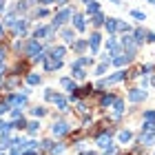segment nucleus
<instances>
[{"instance_id":"7c9ffc66","label":"nucleus","mask_w":155,"mask_h":155,"mask_svg":"<svg viewBox=\"0 0 155 155\" xmlns=\"http://www.w3.org/2000/svg\"><path fill=\"white\" fill-rule=\"evenodd\" d=\"M144 38H146L144 29H135V31H133V40H135L137 45H140V42H144Z\"/></svg>"},{"instance_id":"cd10ccee","label":"nucleus","mask_w":155,"mask_h":155,"mask_svg":"<svg viewBox=\"0 0 155 155\" xmlns=\"http://www.w3.org/2000/svg\"><path fill=\"white\" fill-rule=\"evenodd\" d=\"M91 22H93L95 27H102L104 22H107V18H104L102 13H95V16H91Z\"/></svg>"},{"instance_id":"473e14b6","label":"nucleus","mask_w":155,"mask_h":155,"mask_svg":"<svg viewBox=\"0 0 155 155\" xmlns=\"http://www.w3.org/2000/svg\"><path fill=\"white\" fill-rule=\"evenodd\" d=\"M87 47H89V40H75V42H73V49H75V51H84Z\"/></svg>"},{"instance_id":"a211bd4d","label":"nucleus","mask_w":155,"mask_h":155,"mask_svg":"<svg viewBox=\"0 0 155 155\" xmlns=\"http://www.w3.org/2000/svg\"><path fill=\"white\" fill-rule=\"evenodd\" d=\"M91 62H93V58H91V55H82V58H75V60H73L71 67H82V69H84V67H89Z\"/></svg>"},{"instance_id":"e2e57ef3","label":"nucleus","mask_w":155,"mask_h":155,"mask_svg":"<svg viewBox=\"0 0 155 155\" xmlns=\"http://www.w3.org/2000/svg\"><path fill=\"white\" fill-rule=\"evenodd\" d=\"M149 2H153V5H155V0H149Z\"/></svg>"},{"instance_id":"13d9d810","label":"nucleus","mask_w":155,"mask_h":155,"mask_svg":"<svg viewBox=\"0 0 155 155\" xmlns=\"http://www.w3.org/2000/svg\"><path fill=\"white\" fill-rule=\"evenodd\" d=\"M109 2H113V5H120V0H109Z\"/></svg>"},{"instance_id":"09e8293b","label":"nucleus","mask_w":155,"mask_h":155,"mask_svg":"<svg viewBox=\"0 0 155 155\" xmlns=\"http://www.w3.org/2000/svg\"><path fill=\"white\" fill-rule=\"evenodd\" d=\"M140 84H142V87L146 89V84H149V78H146V75H142V78H140Z\"/></svg>"},{"instance_id":"39448f33","label":"nucleus","mask_w":155,"mask_h":155,"mask_svg":"<svg viewBox=\"0 0 155 155\" xmlns=\"http://www.w3.org/2000/svg\"><path fill=\"white\" fill-rule=\"evenodd\" d=\"M25 51H27V55H29V58H33V60H36L40 53H45V51H42V45H40L38 40H31L29 45H27Z\"/></svg>"},{"instance_id":"5fc2aeb1","label":"nucleus","mask_w":155,"mask_h":155,"mask_svg":"<svg viewBox=\"0 0 155 155\" xmlns=\"http://www.w3.org/2000/svg\"><path fill=\"white\" fill-rule=\"evenodd\" d=\"M5 11V0H0V13Z\"/></svg>"},{"instance_id":"49530a36","label":"nucleus","mask_w":155,"mask_h":155,"mask_svg":"<svg viewBox=\"0 0 155 155\" xmlns=\"http://www.w3.org/2000/svg\"><path fill=\"white\" fill-rule=\"evenodd\" d=\"M78 111H80V113H87V104H84V102H78Z\"/></svg>"},{"instance_id":"58836bf2","label":"nucleus","mask_w":155,"mask_h":155,"mask_svg":"<svg viewBox=\"0 0 155 155\" xmlns=\"http://www.w3.org/2000/svg\"><path fill=\"white\" fill-rule=\"evenodd\" d=\"M144 120H149V122H155V109H149L144 113Z\"/></svg>"},{"instance_id":"f8f14e48","label":"nucleus","mask_w":155,"mask_h":155,"mask_svg":"<svg viewBox=\"0 0 155 155\" xmlns=\"http://www.w3.org/2000/svg\"><path fill=\"white\" fill-rule=\"evenodd\" d=\"M13 33H16V36H25V33H27V20L25 18H18L16 20V25H13Z\"/></svg>"},{"instance_id":"a19ab883","label":"nucleus","mask_w":155,"mask_h":155,"mask_svg":"<svg viewBox=\"0 0 155 155\" xmlns=\"http://www.w3.org/2000/svg\"><path fill=\"white\" fill-rule=\"evenodd\" d=\"M51 153H53V155H60V153H64V144H58V146H53V149H51Z\"/></svg>"},{"instance_id":"6e6552de","label":"nucleus","mask_w":155,"mask_h":155,"mask_svg":"<svg viewBox=\"0 0 155 155\" xmlns=\"http://www.w3.org/2000/svg\"><path fill=\"white\" fill-rule=\"evenodd\" d=\"M100 42H102V36H100V33H91V38H89L91 55H95V53H97V49H100Z\"/></svg>"},{"instance_id":"c85d7f7f","label":"nucleus","mask_w":155,"mask_h":155,"mask_svg":"<svg viewBox=\"0 0 155 155\" xmlns=\"http://www.w3.org/2000/svg\"><path fill=\"white\" fill-rule=\"evenodd\" d=\"M27 131H29L31 135H36V133L40 131V122H38V120H33V122H29V124H27Z\"/></svg>"},{"instance_id":"052dcab7","label":"nucleus","mask_w":155,"mask_h":155,"mask_svg":"<svg viewBox=\"0 0 155 155\" xmlns=\"http://www.w3.org/2000/svg\"><path fill=\"white\" fill-rule=\"evenodd\" d=\"M0 33H2V22H0Z\"/></svg>"},{"instance_id":"9d476101","label":"nucleus","mask_w":155,"mask_h":155,"mask_svg":"<svg viewBox=\"0 0 155 155\" xmlns=\"http://www.w3.org/2000/svg\"><path fill=\"white\" fill-rule=\"evenodd\" d=\"M107 53L111 55V60H113L115 55H120V45H117L115 38H109V42H107Z\"/></svg>"},{"instance_id":"bb28decb","label":"nucleus","mask_w":155,"mask_h":155,"mask_svg":"<svg viewBox=\"0 0 155 155\" xmlns=\"http://www.w3.org/2000/svg\"><path fill=\"white\" fill-rule=\"evenodd\" d=\"M40 82H42V78L38 73H29L27 75V84H31V87H36V84H40Z\"/></svg>"},{"instance_id":"4468645a","label":"nucleus","mask_w":155,"mask_h":155,"mask_svg":"<svg viewBox=\"0 0 155 155\" xmlns=\"http://www.w3.org/2000/svg\"><path fill=\"white\" fill-rule=\"evenodd\" d=\"M60 84H62V87H64L67 91H71V95H75V93H78V84L71 80V78H62Z\"/></svg>"},{"instance_id":"864d4df0","label":"nucleus","mask_w":155,"mask_h":155,"mask_svg":"<svg viewBox=\"0 0 155 155\" xmlns=\"http://www.w3.org/2000/svg\"><path fill=\"white\" fill-rule=\"evenodd\" d=\"M55 5H60V7H64V5H67V0H55Z\"/></svg>"},{"instance_id":"f257e3e1","label":"nucleus","mask_w":155,"mask_h":155,"mask_svg":"<svg viewBox=\"0 0 155 155\" xmlns=\"http://www.w3.org/2000/svg\"><path fill=\"white\" fill-rule=\"evenodd\" d=\"M69 18H73V11L69 9V7H62V9H60V11H58V13L53 16V22H51V27H55V29H60V27L64 25Z\"/></svg>"},{"instance_id":"20e7f679","label":"nucleus","mask_w":155,"mask_h":155,"mask_svg":"<svg viewBox=\"0 0 155 155\" xmlns=\"http://www.w3.org/2000/svg\"><path fill=\"white\" fill-rule=\"evenodd\" d=\"M7 102H9L11 109H22L27 104V93H13V95L7 97Z\"/></svg>"},{"instance_id":"e433bc0d","label":"nucleus","mask_w":155,"mask_h":155,"mask_svg":"<svg viewBox=\"0 0 155 155\" xmlns=\"http://www.w3.org/2000/svg\"><path fill=\"white\" fill-rule=\"evenodd\" d=\"M11 131V122H5V120H0V133H9Z\"/></svg>"},{"instance_id":"603ef678","label":"nucleus","mask_w":155,"mask_h":155,"mask_svg":"<svg viewBox=\"0 0 155 155\" xmlns=\"http://www.w3.org/2000/svg\"><path fill=\"white\" fill-rule=\"evenodd\" d=\"M2 75H5V67L0 64V82H2Z\"/></svg>"},{"instance_id":"3c124183","label":"nucleus","mask_w":155,"mask_h":155,"mask_svg":"<svg viewBox=\"0 0 155 155\" xmlns=\"http://www.w3.org/2000/svg\"><path fill=\"white\" fill-rule=\"evenodd\" d=\"M47 13H49L47 9H38V18H45V16H47Z\"/></svg>"},{"instance_id":"4c0bfd02","label":"nucleus","mask_w":155,"mask_h":155,"mask_svg":"<svg viewBox=\"0 0 155 155\" xmlns=\"http://www.w3.org/2000/svg\"><path fill=\"white\" fill-rule=\"evenodd\" d=\"M9 109H11V107H9V102H7V100H0V115L7 113Z\"/></svg>"},{"instance_id":"0e129e2a","label":"nucleus","mask_w":155,"mask_h":155,"mask_svg":"<svg viewBox=\"0 0 155 155\" xmlns=\"http://www.w3.org/2000/svg\"><path fill=\"white\" fill-rule=\"evenodd\" d=\"M0 155H5V153H2V151H0Z\"/></svg>"},{"instance_id":"aec40b11","label":"nucleus","mask_w":155,"mask_h":155,"mask_svg":"<svg viewBox=\"0 0 155 155\" xmlns=\"http://www.w3.org/2000/svg\"><path fill=\"white\" fill-rule=\"evenodd\" d=\"M53 104H55L60 111H67V107H69L67 97H62V95H58V93H55V97H53Z\"/></svg>"},{"instance_id":"4be33fe9","label":"nucleus","mask_w":155,"mask_h":155,"mask_svg":"<svg viewBox=\"0 0 155 155\" xmlns=\"http://www.w3.org/2000/svg\"><path fill=\"white\" fill-rule=\"evenodd\" d=\"M142 144L144 146H153L155 144V131L153 133H142Z\"/></svg>"},{"instance_id":"ea45409f","label":"nucleus","mask_w":155,"mask_h":155,"mask_svg":"<svg viewBox=\"0 0 155 155\" xmlns=\"http://www.w3.org/2000/svg\"><path fill=\"white\" fill-rule=\"evenodd\" d=\"M107 69H109V62H102V64H100V67L95 69V73H97V75H102L104 71H107Z\"/></svg>"},{"instance_id":"37998d69","label":"nucleus","mask_w":155,"mask_h":155,"mask_svg":"<svg viewBox=\"0 0 155 155\" xmlns=\"http://www.w3.org/2000/svg\"><path fill=\"white\" fill-rule=\"evenodd\" d=\"M13 11H20V13H22V11H27V2H18Z\"/></svg>"},{"instance_id":"2f4dec72","label":"nucleus","mask_w":155,"mask_h":155,"mask_svg":"<svg viewBox=\"0 0 155 155\" xmlns=\"http://www.w3.org/2000/svg\"><path fill=\"white\" fill-rule=\"evenodd\" d=\"M27 124L29 122H25V117H18V120L11 122V129H27Z\"/></svg>"},{"instance_id":"680f3d73","label":"nucleus","mask_w":155,"mask_h":155,"mask_svg":"<svg viewBox=\"0 0 155 155\" xmlns=\"http://www.w3.org/2000/svg\"><path fill=\"white\" fill-rule=\"evenodd\" d=\"M151 82H153V87H155V78H153V80H151Z\"/></svg>"},{"instance_id":"4d7b16f0","label":"nucleus","mask_w":155,"mask_h":155,"mask_svg":"<svg viewBox=\"0 0 155 155\" xmlns=\"http://www.w3.org/2000/svg\"><path fill=\"white\" fill-rule=\"evenodd\" d=\"M2 58H5V51H2V49H0V62H2Z\"/></svg>"},{"instance_id":"412c9836","label":"nucleus","mask_w":155,"mask_h":155,"mask_svg":"<svg viewBox=\"0 0 155 155\" xmlns=\"http://www.w3.org/2000/svg\"><path fill=\"white\" fill-rule=\"evenodd\" d=\"M71 78H75V80H84V78H87V71H84L82 67H71Z\"/></svg>"},{"instance_id":"0eeeda50","label":"nucleus","mask_w":155,"mask_h":155,"mask_svg":"<svg viewBox=\"0 0 155 155\" xmlns=\"http://www.w3.org/2000/svg\"><path fill=\"white\" fill-rule=\"evenodd\" d=\"M111 135H113V131L100 133V135H97V146H100V149H104V151H109V149H111Z\"/></svg>"},{"instance_id":"5701e85b","label":"nucleus","mask_w":155,"mask_h":155,"mask_svg":"<svg viewBox=\"0 0 155 155\" xmlns=\"http://www.w3.org/2000/svg\"><path fill=\"white\" fill-rule=\"evenodd\" d=\"M13 140L9 137V133H2V137H0V151H5V149H9Z\"/></svg>"},{"instance_id":"423d86ee","label":"nucleus","mask_w":155,"mask_h":155,"mask_svg":"<svg viewBox=\"0 0 155 155\" xmlns=\"http://www.w3.org/2000/svg\"><path fill=\"white\" fill-rule=\"evenodd\" d=\"M71 131V126H69L67 122H53V126H51V133L55 137H62V135H67V133Z\"/></svg>"},{"instance_id":"2eb2a0df","label":"nucleus","mask_w":155,"mask_h":155,"mask_svg":"<svg viewBox=\"0 0 155 155\" xmlns=\"http://www.w3.org/2000/svg\"><path fill=\"white\" fill-rule=\"evenodd\" d=\"M104 27H107L109 33H115V31H120V20H117V18H107Z\"/></svg>"},{"instance_id":"393cba45","label":"nucleus","mask_w":155,"mask_h":155,"mask_svg":"<svg viewBox=\"0 0 155 155\" xmlns=\"http://www.w3.org/2000/svg\"><path fill=\"white\" fill-rule=\"evenodd\" d=\"M62 40L67 42V45H73L75 38H73V31L71 29H62Z\"/></svg>"},{"instance_id":"c756f323","label":"nucleus","mask_w":155,"mask_h":155,"mask_svg":"<svg viewBox=\"0 0 155 155\" xmlns=\"http://www.w3.org/2000/svg\"><path fill=\"white\" fill-rule=\"evenodd\" d=\"M87 13H91V16H95V13H100V5H97L95 0H93V2H89V5H87Z\"/></svg>"},{"instance_id":"dca6fc26","label":"nucleus","mask_w":155,"mask_h":155,"mask_svg":"<svg viewBox=\"0 0 155 155\" xmlns=\"http://www.w3.org/2000/svg\"><path fill=\"white\" fill-rule=\"evenodd\" d=\"M64 53H67L64 47H53L51 51H49V55H51L53 60H64Z\"/></svg>"},{"instance_id":"c9c22d12","label":"nucleus","mask_w":155,"mask_h":155,"mask_svg":"<svg viewBox=\"0 0 155 155\" xmlns=\"http://www.w3.org/2000/svg\"><path fill=\"white\" fill-rule=\"evenodd\" d=\"M45 113H47L45 107H33V109H31V115H36V117H42Z\"/></svg>"},{"instance_id":"c03bdc74","label":"nucleus","mask_w":155,"mask_h":155,"mask_svg":"<svg viewBox=\"0 0 155 155\" xmlns=\"http://www.w3.org/2000/svg\"><path fill=\"white\" fill-rule=\"evenodd\" d=\"M42 144H45V149H47V151H51L53 146H55V144L51 142V140H45V142H42Z\"/></svg>"},{"instance_id":"72a5a7b5","label":"nucleus","mask_w":155,"mask_h":155,"mask_svg":"<svg viewBox=\"0 0 155 155\" xmlns=\"http://www.w3.org/2000/svg\"><path fill=\"white\" fill-rule=\"evenodd\" d=\"M153 131H155V122H149V120H146L142 124V133H153Z\"/></svg>"},{"instance_id":"6e6d98bb","label":"nucleus","mask_w":155,"mask_h":155,"mask_svg":"<svg viewBox=\"0 0 155 155\" xmlns=\"http://www.w3.org/2000/svg\"><path fill=\"white\" fill-rule=\"evenodd\" d=\"M82 155H95V153H93V151H84Z\"/></svg>"},{"instance_id":"f3484780","label":"nucleus","mask_w":155,"mask_h":155,"mask_svg":"<svg viewBox=\"0 0 155 155\" xmlns=\"http://www.w3.org/2000/svg\"><path fill=\"white\" fill-rule=\"evenodd\" d=\"M131 62V58L126 53H120V55H115L113 60H111V64H115V67H124V64H129Z\"/></svg>"},{"instance_id":"ddd939ff","label":"nucleus","mask_w":155,"mask_h":155,"mask_svg":"<svg viewBox=\"0 0 155 155\" xmlns=\"http://www.w3.org/2000/svg\"><path fill=\"white\" fill-rule=\"evenodd\" d=\"M73 27H75L78 31H84V29H87V20H84L82 13H73Z\"/></svg>"},{"instance_id":"79ce46f5","label":"nucleus","mask_w":155,"mask_h":155,"mask_svg":"<svg viewBox=\"0 0 155 155\" xmlns=\"http://www.w3.org/2000/svg\"><path fill=\"white\" fill-rule=\"evenodd\" d=\"M45 97H47L49 102H53V97H55V93H53V89H47V91H45Z\"/></svg>"},{"instance_id":"8fccbe9b","label":"nucleus","mask_w":155,"mask_h":155,"mask_svg":"<svg viewBox=\"0 0 155 155\" xmlns=\"http://www.w3.org/2000/svg\"><path fill=\"white\" fill-rule=\"evenodd\" d=\"M144 71H146V73L153 71V64H144V67H142V73H144Z\"/></svg>"},{"instance_id":"bf43d9fd","label":"nucleus","mask_w":155,"mask_h":155,"mask_svg":"<svg viewBox=\"0 0 155 155\" xmlns=\"http://www.w3.org/2000/svg\"><path fill=\"white\" fill-rule=\"evenodd\" d=\"M84 2H87V5H89V2H93V0H84Z\"/></svg>"},{"instance_id":"f03ea898","label":"nucleus","mask_w":155,"mask_h":155,"mask_svg":"<svg viewBox=\"0 0 155 155\" xmlns=\"http://www.w3.org/2000/svg\"><path fill=\"white\" fill-rule=\"evenodd\" d=\"M55 33V27H38V29H33V40H51Z\"/></svg>"},{"instance_id":"de8ad7c7","label":"nucleus","mask_w":155,"mask_h":155,"mask_svg":"<svg viewBox=\"0 0 155 155\" xmlns=\"http://www.w3.org/2000/svg\"><path fill=\"white\" fill-rule=\"evenodd\" d=\"M33 2H38V5H45V7H47V5H53L55 0H33Z\"/></svg>"},{"instance_id":"a878e982","label":"nucleus","mask_w":155,"mask_h":155,"mask_svg":"<svg viewBox=\"0 0 155 155\" xmlns=\"http://www.w3.org/2000/svg\"><path fill=\"white\" fill-rule=\"evenodd\" d=\"M100 104H102L104 109H107V107H113V104H115V95H102Z\"/></svg>"},{"instance_id":"a18cd8bd","label":"nucleus","mask_w":155,"mask_h":155,"mask_svg":"<svg viewBox=\"0 0 155 155\" xmlns=\"http://www.w3.org/2000/svg\"><path fill=\"white\" fill-rule=\"evenodd\" d=\"M146 42H155V33L153 31H146Z\"/></svg>"},{"instance_id":"b1692460","label":"nucleus","mask_w":155,"mask_h":155,"mask_svg":"<svg viewBox=\"0 0 155 155\" xmlns=\"http://www.w3.org/2000/svg\"><path fill=\"white\" fill-rule=\"evenodd\" d=\"M117 140H120L122 144H126V142H131V140H133V133H131V131H120V133H117Z\"/></svg>"},{"instance_id":"7ed1b4c3","label":"nucleus","mask_w":155,"mask_h":155,"mask_svg":"<svg viewBox=\"0 0 155 155\" xmlns=\"http://www.w3.org/2000/svg\"><path fill=\"white\" fill-rule=\"evenodd\" d=\"M126 78V71H122V69H120V71H115L113 75H109V78H102L100 82H97V87H109V84H115V82H122Z\"/></svg>"},{"instance_id":"6ab92c4d","label":"nucleus","mask_w":155,"mask_h":155,"mask_svg":"<svg viewBox=\"0 0 155 155\" xmlns=\"http://www.w3.org/2000/svg\"><path fill=\"white\" fill-rule=\"evenodd\" d=\"M122 113H124V102L122 100H115V104H113V120L122 117Z\"/></svg>"},{"instance_id":"f704fd0d","label":"nucleus","mask_w":155,"mask_h":155,"mask_svg":"<svg viewBox=\"0 0 155 155\" xmlns=\"http://www.w3.org/2000/svg\"><path fill=\"white\" fill-rule=\"evenodd\" d=\"M131 16L135 18V20H140V22H144V20H146V13H144V11H137V9H133Z\"/></svg>"},{"instance_id":"1a4fd4ad","label":"nucleus","mask_w":155,"mask_h":155,"mask_svg":"<svg viewBox=\"0 0 155 155\" xmlns=\"http://www.w3.org/2000/svg\"><path fill=\"white\" fill-rule=\"evenodd\" d=\"M142 100H146L144 89H131L129 91V102H142Z\"/></svg>"},{"instance_id":"9b49d317","label":"nucleus","mask_w":155,"mask_h":155,"mask_svg":"<svg viewBox=\"0 0 155 155\" xmlns=\"http://www.w3.org/2000/svg\"><path fill=\"white\" fill-rule=\"evenodd\" d=\"M62 67V60H53L51 55H47L45 58V71H55V69Z\"/></svg>"}]
</instances>
